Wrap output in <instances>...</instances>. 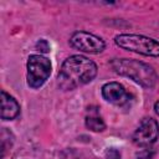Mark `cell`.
<instances>
[{
	"mask_svg": "<svg viewBox=\"0 0 159 159\" xmlns=\"http://www.w3.org/2000/svg\"><path fill=\"white\" fill-rule=\"evenodd\" d=\"M97 75V65L86 56L72 55L67 57L58 72L57 82L61 89L72 91L89 83Z\"/></svg>",
	"mask_w": 159,
	"mask_h": 159,
	"instance_id": "obj_1",
	"label": "cell"
},
{
	"mask_svg": "<svg viewBox=\"0 0 159 159\" xmlns=\"http://www.w3.org/2000/svg\"><path fill=\"white\" fill-rule=\"evenodd\" d=\"M159 137V124L153 118H144L134 130L132 139L138 147H149Z\"/></svg>",
	"mask_w": 159,
	"mask_h": 159,
	"instance_id": "obj_6",
	"label": "cell"
},
{
	"mask_svg": "<svg viewBox=\"0 0 159 159\" xmlns=\"http://www.w3.org/2000/svg\"><path fill=\"white\" fill-rule=\"evenodd\" d=\"M154 109H155V113L159 116V101L155 102V104H154Z\"/></svg>",
	"mask_w": 159,
	"mask_h": 159,
	"instance_id": "obj_12",
	"label": "cell"
},
{
	"mask_svg": "<svg viewBox=\"0 0 159 159\" xmlns=\"http://www.w3.org/2000/svg\"><path fill=\"white\" fill-rule=\"evenodd\" d=\"M102 96L103 98L116 106H124L129 102L130 94L125 91L123 84L119 82H108L102 87Z\"/></svg>",
	"mask_w": 159,
	"mask_h": 159,
	"instance_id": "obj_7",
	"label": "cell"
},
{
	"mask_svg": "<svg viewBox=\"0 0 159 159\" xmlns=\"http://www.w3.org/2000/svg\"><path fill=\"white\" fill-rule=\"evenodd\" d=\"M70 43L73 48L89 53H99L106 47V42L103 41L102 37L87 31L73 32L72 36L70 37Z\"/></svg>",
	"mask_w": 159,
	"mask_h": 159,
	"instance_id": "obj_5",
	"label": "cell"
},
{
	"mask_svg": "<svg viewBox=\"0 0 159 159\" xmlns=\"http://www.w3.org/2000/svg\"><path fill=\"white\" fill-rule=\"evenodd\" d=\"M19 113L20 104L17 103V101L5 91H1V119L11 120L16 118Z\"/></svg>",
	"mask_w": 159,
	"mask_h": 159,
	"instance_id": "obj_8",
	"label": "cell"
},
{
	"mask_svg": "<svg viewBox=\"0 0 159 159\" xmlns=\"http://www.w3.org/2000/svg\"><path fill=\"white\" fill-rule=\"evenodd\" d=\"M86 127L92 132H103L106 129V123L97 111H91V113L86 117Z\"/></svg>",
	"mask_w": 159,
	"mask_h": 159,
	"instance_id": "obj_9",
	"label": "cell"
},
{
	"mask_svg": "<svg viewBox=\"0 0 159 159\" xmlns=\"http://www.w3.org/2000/svg\"><path fill=\"white\" fill-rule=\"evenodd\" d=\"M27 84L29 87L36 89L40 88L51 75V62L47 57L40 55H30L27 58Z\"/></svg>",
	"mask_w": 159,
	"mask_h": 159,
	"instance_id": "obj_4",
	"label": "cell"
},
{
	"mask_svg": "<svg viewBox=\"0 0 159 159\" xmlns=\"http://www.w3.org/2000/svg\"><path fill=\"white\" fill-rule=\"evenodd\" d=\"M35 48L39 50L41 53H47V52L50 51V45H48V42H47L46 40L41 39V40H39V41L36 42Z\"/></svg>",
	"mask_w": 159,
	"mask_h": 159,
	"instance_id": "obj_10",
	"label": "cell"
},
{
	"mask_svg": "<svg viewBox=\"0 0 159 159\" xmlns=\"http://www.w3.org/2000/svg\"><path fill=\"white\" fill-rule=\"evenodd\" d=\"M104 158L106 159H120V153L117 149L111 148V149H107Z\"/></svg>",
	"mask_w": 159,
	"mask_h": 159,
	"instance_id": "obj_11",
	"label": "cell"
},
{
	"mask_svg": "<svg viewBox=\"0 0 159 159\" xmlns=\"http://www.w3.org/2000/svg\"><path fill=\"white\" fill-rule=\"evenodd\" d=\"M114 42L123 50L137 52L143 56L159 57V41L155 39L137 34H120L114 37Z\"/></svg>",
	"mask_w": 159,
	"mask_h": 159,
	"instance_id": "obj_3",
	"label": "cell"
},
{
	"mask_svg": "<svg viewBox=\"0 0 159 159\" xmlns=\"http://www.w3.org/2000/svg\"><path fill=\"white\" fill-rule=\"evenodd\" d=\"M113 71L120 76L129 77L145 88H153L158 82V75L154 68L142 61L129 58H114L111 61Z\"/></svg>",
	"mask_w": 159,
	"mask_h": 159,
	"instance_id": "obj_2",
	"label": "cell"
}]
</instances>
